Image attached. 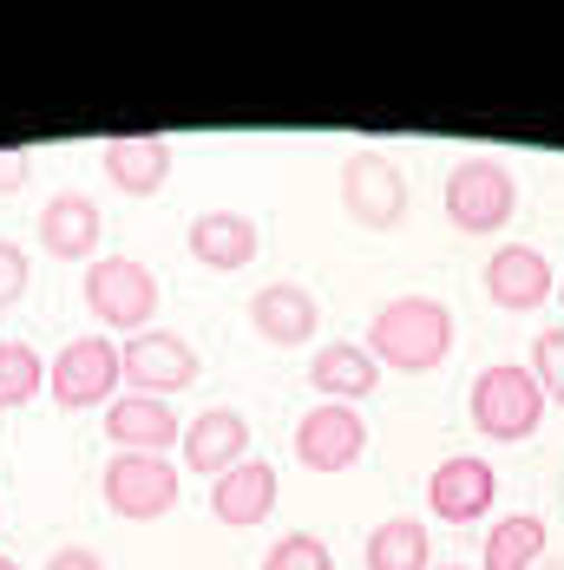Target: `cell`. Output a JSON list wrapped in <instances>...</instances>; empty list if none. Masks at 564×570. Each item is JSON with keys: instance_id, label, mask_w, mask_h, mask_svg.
Instances as JSON below:
<instances>
[{"instance_id": "cell-1", "label": "cell", "mask_w": 564, "mask_h": 570, "mask_svg": "<svg viewBox=\"0 0 564 570\" xmlns=\"http://www.w3.org/2000/svg\"><path fill=\"white\" fill-rule=\"evenodd\" d=\"M368 354L375 367H395V374H434L453 354V308L434 295H395L375 308L368 322Z\"/></svg>"}, {"instance_id": "cell-2", "label": "cell", "mask_w": 564, "mask_h": 570, "mask_svg": "<svg viewBox=\"0 0 564 570\" xmlns=\"http://www.w3.org/2000/svg\"><path fill=\"white\" fill-rule=\"evenodd\" d=\"M466 413H473V433H486L493 446H512V440H532L538 433L545 387L532 381V367L499 361V367H479V381L466 394Z\"/></svg>"}, {"instance_id": "cell-3", "label": "cell", "mask_w": 564, "mask_h": 570, "mask_svg": "<svg viewBox=\"0 0 564 570\" xmlns=\"http://www.w3.org/2000/svg\"><path fill=\"white\" fill-rule=\"evenodd\" d=\"M79 288H86L93 322H99V328H118L125 342L145 335L152 315H158V276H152L138 256H99V263H86V283Z\"/></svg>"}, {"instance_id": "cell-4", "label": "cell", "mask_w": 564, "mask_h": 570, "mask_svg": "<svg viewBox=\"0 0 564 570\" xmlns=\"http://www.w3.org/2000/svg\"><path fill=\"white\" fill-rule=\"evenodd\" d=\"M518 210V177L499 158H459L447 171V224L466 236H493Z\"/></svg>"}, {"instance_id": "cell-5", "label": "cell", "mask_w": 564, "mask_h": 570, "mask_svg": "<svg viewBox=\"0 0 564 570\" xmlns=\"http://www.w3.org/2000/svg\"><path fill=\"white\" fill-rule=\"evenodd\" d=\"M118 374H125V394L171 400V394H184V387H197L204 361H197V347L184 342V335L145 328V335H132V342L118 347Z\"/></svg>"}, {"instance_id": "cell-6", "label": "cell", "mask_w": 564, "mask_h": 570, "mask_svg": "<svg viewBox=\"0 0 564 570\" xmlns=\"http://www.w3.org/2000/svg\"><path fill=\"white\" fill-rule=\"evenodd\" d=\"M125 374H118V347L106 335H79L54 354L47 367V394L66 406V413H86V406H113Z\"/></svg>"}, {"instance_id": "cell-7", "label": "cell", "mask_w": 564, "mask_h": 570, "mask_svg": "<svg viewBox=\"0 0 564 570\" xmlns=\"http://www.w3.org/2000/svg\"><path fill=\"white\" fill-rule=\"evenodd\" d=\"M99 485H106V505L113 518L125 524H152V518H165L177 505V465L171 459H152V453H113L106 459V472H99Z\"/></svg>"}, {"instance_id": "cell-8", "label": "cell", "mask_w": 564, "mask_h": 570, "mask_svg": "<svg viewBox=\"0 0 564 570\" xmlns=\"http://www.w3.org/2000/svg\"><path fill=\"white\" fill-rule=\"evenodd\" d=\"M341 210L361 229H395L407 217V171H400L388 151H348L341 165Z\"/></svg>"}, {"instance_id": "cell-9", "label": "cell", "mask_w": 564, "mask_h": 570, "mask_svg": "<svg viewBox=\"0 0 564 570\" xmlns=\"http://www.w3.org/2000/svg\"><path fill=\"white\" fill-rule=\"evenodd\" d=\"M368 453V420L354 406H336V400H315L302 420H295V459L322 479L348 472L354 459Z\"/></svg>"}, {"instance_id": "cell-10", "label": "cell", "mask_w": 564, "mask_h": 570, "mask_svg": "<svg viewBox=\"0 0 564 570\" xmlns=\"http://www.w3.org/2000/svg\"><path fill=\"white\" fill-rule=\"evenodd\" d=\"M493 499H499V472L479 453L440 459L434 479H427V512L440 518V524H479V518L493 512Z\"/></svg>"}, {"instance_id": "cell-11", "label": "cell", "mask_w": 564, "mask_h": 570, "mask_svg": "<svg viewBox=\"0 0 564 570\" xmlns=\"http://www.w3.org/2000/svg\"><path fill=\"white\" fill-rule=\"evenodd\" d=\"M177 453H184V472H197V479H211V485H217L230 465H243V459H250V420H243L236 406H204L197 420H184Z\"/></svg>"}, {"instance_id": "cell-12", "label": "cell", "mask_w": 564, "mask_h": 570, "mask_svg": "<svg viewBox=\"0 0 564 570\" xmlns=\"http://www.w3.org/2000/svg\"><path fill=\"white\" fill-rule=\"evenodd\" d=\"M486 295H493V308H506V315H532V308H545V295H558V269L545 263V249L506 243V249H493V263H486Z\"/></svg>"}, {"instance_id": "cell-13", "label": "cell", "mask_w": 564, "mask_h": 570, "mask_svg": "<svg viewBox=\"0 0 564 570\" xmlns=\"http://www.w3.org/2000/svg\"><path fill=\"white\" fill-rule=\"evenodd\" d=\"M106 440H113V453H152V459H171V446L184 440V426H177V406H171V400L118 394L113 406H106Z\"/></svg>"}, {"instance_id": "cell-14", "label": "cell", "mask_w": 564, "mask_h": 570, "mask_svg": "<svg viewBox=\"0 0 564 570\" xmlns=\"http://www.w3.org/2000/svg\"><path fill=\"white\" fill-rule=\"evenodd\" d=\"M99 236H106V217L86 190H59L40 210V249L59 256V263H99Z\"/></svg>"}, {"instance_id": "cell-15", "label": "cell", "mask_w": 564, "mask_h": 570, "mask_svg": "<svg viewBox=\"0 0 564 570\" xmlns=\"http://www.w3.org/2000/svg\"><path fill=\"white\" fill-rule=\"evenodd\" d=\"M276 492H282L276 465L270 459H243V465H230L224 479L211 485V518L230 524V531H256L263 518L276 512Z\"/></svg>"}, {"instance_id": "cell-16", "label": "cell", "mask_w": 564, "mask_h": 570, "mask_svg": "<svg viewBox=\"0 0 564 570\" xmlns=\"http://www.w3.org/2000/svg\"><path fill=\"white\" fill-rule=\"evenodd\" d=\"M184 249H191L204 269L236 276V269H250V263H256L263 236H256V224H250L243 210H204V217H191V229H184Z\"/></svg>"}, {"instance_id": "cell-17", "label": "cell", "mask_w": 564, "mask_h": 570, "mask_svg": "<svg viewBox=\"0 0 564 570\" xmlns=\"http://www.w3.org/2000/svg\"><path fill=\"white\" fill-rule=\"evenodd\" d=\"M250 328L270 347H302V342H315L322 308H315V295L302 283H263L250 295Z\"/></svg>"}, {"instance_id": "cell-18", "label": "cell", "mask_w": 564, "mask_h": 570, "mask_svg": "<svg viewBox=\"0 0 564 570\" xmlns=\"http://www.w3.org/2000/svg\"><path fill=\"white\" fill-rule=\"evenodd\" d=\"M309 387L322 400H336V406H354V400H368L381 387V367H375V354L361 342H329L309 361Z\"/></svg>"}, {"instance_id": "cell-19", "label": "cell", "mask_w": 564, "mask_h": 570, "mask_svg": "<svg viewBox=\"0 0 564 570\" xmlns=\"http://www.w3.org/2000/svg\"><path fill=\"white\" fill-rule=\"evenodd\" d=\"M99 171L113 177V190H125V197H158L171 177V138H106Z\"/></svg>"}, {"instance_id": "cell-20", "label": "cell", "mask_w": 564, "mask_h": 570, "mask_svg": "<svg viewBox=\"0 0 564 570\" xmlns=\"http://www.w3.org/2000/svg\"><path fill=\"white\" fill-rule=\"evenodd\" d=\"M368 570H434V538L420 518H388L368 531Z\"/></svg>"}, {"instance_id": "cell-21", "label": "cell", "mask_w": 564, "mask_h": 570, "mask_svg": "<svg viewBox=\"0 0 564 570\" xmlns=\"http://www.w3.org/2000/svg\"><path fill=\"white\" fill-rule=\"evenodd\" d=\"M538 558H545V518H532V512L493 518V531H486V564L479 570H532Z\"/></svg>"}, {"instance_id": "cell-22", "label": "cell", "mask_w": 564, "mask_h": 570, "mask_svg": "<svg viewBox=\"0 0 564 570\" xmlns=\"http://www.w3.org/2000/svg\"><path fill=\"white\" fill-rule=\"evenodd\" d=\"M47 394V361L33 342H0V406H27Z\"/></svg>"}, {"instance_id": "cell-23", "label": "cell", "mask_w": 564, "mask_h": 570, "mask_svg": "<svg viewBox=\"0 0 564 570\" xmlns=\"http://www.w3.org/2000/svg\"><path fill=\"white\" fill-rule=\"evenodd\" d=\"M263 570H336V558H329V544L315 531H289L263 551Z\"/></svg>"}, {"instance_id": "cell-24", "label": "cell", "mask_w": 564, "mask_h": 570, "mask_svg": "<svg viewBox=\"0 0 564 570\" xmlns=\"http://www.w3.org/2000/svg\"><path fill=\"white\" fill-rule=\"evenodd\" d=\"M532 381L545 387V400L564 406V328H545V335L532 342Z\"/></svg>"}, {"instance_id": "cell-25", "label": "cell", "mask_w": 564, "mask_h": 570, "mask_svg": "<svg viewBox=\"0 0 564 570\" xmlns=\"http://www.w3.org/2000/svg\"><path fill=\"white\" fill-rule=\"evenodd\" d=\"M33 283V263H27V249L13 243V236H0V308H13L20 295Z\"/></svg>"}, {"instance_id": "cell-26", "label": "cell", "mask_w": 564, "mask_h": 570, "mask_svg": "<svg viewBox=\"0 0 564 570\" xmlns=\"http://www.w3.org/2000/svg\"><path fill=\"white\" fill-rule=\"evenodd\" d=\"M27 177H33V151H0V197L20 190Z\"/></svg>"}, {"instance_id": "cell-27", "label": "cell", "mask_w": 564, "mask_h": 570, "mask_svg": "<svg viewBox=\"0 0 564 570\" xmlns=\"http://www.w3.org/2000/svg\"><path fill=\"white\" fill-rule=\"evenodd\" d=\"M47 570H106V564H99V551H86V544H59L54 558H47Z\"/></svg>"}, {"instance_id": "cell-28", "label": "cell", "mask_w": 564, "mask_h": 570, "mask_svg": "<svg viewBox=\"0 0 564 570\" xmlns=\"http://www.w3.org/2000/svg\"><path fill=\"white\" fill-rule=\"evenodd\" d=\"M0 570H20V564H13V558H0Z\"/></svg>"}, {"instance_id": "cell-29", "label": "cell", "mask_w": 564, "mask_h": 570, "mask_svg": "<svg viewBox=\"0 0 564 570\" xmlns=\"http://www.w3.org/2000/svg\"><path fill=\"white\" fill-rule=\"evenodd\" d=\"M558 302H564V269H558Z\"/></svg>"}, {"instance_id": "cell-30", "label": "cell", "mask_w": 564, "mask_h": 570, "mask_svg": "<svg viewBox=\"0 0 564 570\" xmlns=\"http://www.w3.org/2000/svg\"><path fill=\"white\" fill-rule=\"evenodd\" d=\"M440 570H466V564H440Z\"/></svg>"}]
</instances>
